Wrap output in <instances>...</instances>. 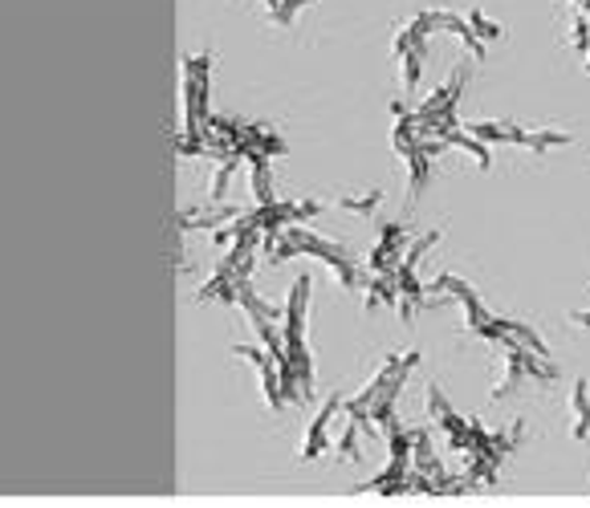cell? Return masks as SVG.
<instances>
[{"label": "cell", "mask_w": 590, "mask_h": 508, "mask_svg": "<svg viewBox=\"0 0 590 508\" xmlns=\"http://www.w3.org/2000/svg\"><path fill=\"white\" fill-rule=\"evenodd\" d=\"M419 366V350H403V354H387L384 366L375 370V379L359 391V395L342 398V411L354 419H371L375 428L384 431L387 423H396V403L403 395V386L412 379V370Z\"/></svg>", "instance_id": "obj_1"}, {"label": "cell", "mask_w": 590, "mask_h": 508, "mask_svg": "<svg viewBox=\"0 0 590 508\" xmlns=\"http://www.w3.org/2000/svg\"><path fill=\"white\" fill-rule=\"evenodd\" d=\"M310 289H314V277H293L286 297V309H281V338H286V358L293 379L302 386V403L314 398V358H310V346H305V309H310Z\"/></svg>", "instance_id": "obj_2"}, {"label": "cell", "mask_w": 590, "mask_h": 508, "mask_svg": "<svg viewBox=\"0 0 590 508\" xmlns=\"http://www.w3.org/2000/svg\"><path fill=\"white\" fill-rule=\"evenodd\" d=\"M497 350H501V358H505V370H501V379L493 382V403H505V398H513L526 382H542V386H550V382L558 379V366L550 363V354H533L529 346H522V342H513V338H497L493 342Z\"/></svg>", "instance_id": "obj_3"}, {"label": "cell", "mask_w": 590, "mask_h": 508, "mask_svg": "<svg viewBox=\"0 0 590 508\" xmlns=\"http://www.w3.org/2000/svg\"><path fill=\"white\" fill-rule=\"evenodd\" d=\"M208 74H212V53H192L179 62V106H184V139H200L208 127Z\"/></svg>", "instance_id": "obj_4"}, {"label": "cell", "mask_w": 590, "mask_h": 508, "mask_svg": "<svg viewBox=\"0 0 590 508\" xmlns=\"http://www.w3.org/2000/svg\"><path fill=\"white\" fill-rule=\"evenodd\" d=\"M464 86H468V65H456L452 78H448L444 86H436V90L415 106V130L428 135V139H440L444 130L461 127L456 106H461V98H464Z\"/></svg>", "instance_id": "obj_5"}, {"label": "cell", "mask_w": 590, "mask_h": 508, "mask_svg": "<svg viewBox=\"0 0 590 508\" xmlns=\"http://www.w3.org/2000/svg\"><path fill=\"white\" fill-rule=\"evenodd\" d=\"M208 130H216L221 139H228V143L237 147L240 160H253V155L273 160V155H286L289 151L286 139H281L269 123H249V118H221V114H212V118H208Z\"/></svg>", "instance_id": "obj_6"}, {"label": "cell", "mask_w": 590, "mask_h": 508, "mask_svg": "<svg viewBox=\"0 0 590 508\" xmlns=\"http://www.w3.org/2000/svg\"><path fill=\"white\" fill-rule=\"evenodd\" d=\"M424 403H428L431 428L444 431L448 447H452V452H461L464 440H468V415H461L452 403H448V395L440 391V382H436V379L424 382Z\"/></svg>", "instance_id": "obj_7"}, {"label": "cell", "mask_w": 590, "mask_h": 508, "mask_svg": "<svg viewBox=\"0 0 590 508\" xmlns=\"http://www.w3.org/2000/svg\"><path fill=\"white\" fill-rule=\"evenodd\" d=\"M407 244H412V228L407 224H384L375 249H367V272H391L403 261Z\"/></svg>", "instance_id": "obj_8"}, {"label": "cell", "mask_w": 590, "mask_h": 508, "mask_svg": "<svg viewBox=\"0 0 590 508\" xmlns=\"http://www.w3.org/2000/svg\"><path fill=\"white\" fill-rule=\"evenodd\" d=\"M237 358H249L256 366V374H261V391L269 398V411H286V391H281V370L273 363L269 350H256V346H233Z\"/></svg>", "instance_id": "obj_9"}, {"label": "cell", "mask_w": 590, "mask_h": 508, "mask_svg": "<svg viewBox=\"0 0 590 508\" xmlns=\"http://www.w3.org/2000/svg\"><path fill=\"white\" fill-rule=\"evenodd\" d=\"M342 411V395H326L322 398L318 415H314V423H310V431H305V444H302V460H318L322 452L330 447V419Z\"/></svg>", "instance_id": "obj_10"}, {"label": "cell", "mask_w": 590, "mask_h": 508, "mask_svg": "<svg viewBox=\"0 0 590 508\" xmlns=\"http://www.w3.org/2000/svg\"><path fill=\"white\" fill-rule=\"evenodd\" d=\"M468 135H477L480 143L489 147H526L529 130L522 123H513V118H497V123H468Z\"/></svg>", "instance_id": "obj_11"}, {"label": "cell", "mask_w": 590, "mask_h": 508, "mask_svg": "<svg viewBox=\"0 0 590 508\" xmlns=\"http://www.w3.org/2000/svg\"><path fill=\"white\" fill-rule=\"evenodd\" d=\"M363 305H367V314L384 309V305H391V309H396V305H399L396 269H391V272H371V277H367V293H363Z\"/></svg>", "instance_id": "obj_12"}, {"label": "cell", "mask_w": 590, "mask_h": 508, "mask_svg": "<svg viewBox=\"0 0 590 508\" xmlns=\"http://www.w3.org/2000/svg\"><path fill=\"white\" fill-rule=\"evenodd\" d=\"M570 415H575L570 435H575V440H590V386H587V379H575V386H570Z\"/></svg>", "instance_id": "obj_13"}, {"label": "cell", "mask_w": 590, "mask_h": 508, "mask_svg": "<svg viewBox=\"0 0 590 508\" xmlns=\"http://www.w3.org/2000/svg\"><path fill=\"white\" fill-rule=\"evenodd\" d=\"M240 207H216V212H179L176 228L179 232H196V228H221V224L237 220Z\"/></svg>", "instance_id": "obj_14"}, {"label": "cell", "mask_w": 590, "mask_h": 508, "mask_svg": "<svg viewBox=\"0 0 590 508\" xmlns=\"http://www.w3.org/2000/svg\"><path fill=\"white\" fill-rule=\"evenodd\" d=\"M448 147H461V151H468L473 160H477V167L480 172H489V163H493V155H489V143H480L477 135H468V130H461V127H452V130H444L440 135Z\"/></svg>", "instance_id": "obj_15"}, {"label": "cell", "mask_w": 590, "mask_h": 508, "mask_svg": "<svg viewBox=\"0 0 590 508\" xmlns=\"http://www.w3.org/2000/svg\"><path fill=\"white\" fill-rule=\"evenodd\" d=\"M379 204H384V188H371V191H363V195H338L335 200V207L354 212V216H375Z\"/></svg>", "instance_id": "obj_16"}, {"label": "cell", "mask_w": 590, "mask_h": 508, "mask_svg": "<svg viewBox=\"0 0 590 508\" xmlns=\"http://www.w3.org/2000/svg\"><path fill=\"white\" fill-rule=\"evenodd\" d=\"M249 167H253V200H256V204H273L277 195H273L269 160H265V155H253V160H249Z\"/></svg>", "instance_id": "obj_17"}, {"label": "cell", "mask_w": 590, "mask_h": 508, "mask_svg": "<svg viewBox=\"0 0 590 508\" xmlns=\"http://www.w3.org/2000/svg\"><path fill=\"white\" fill-rule=\"evenodd\" d=\"M575 143V135L570 130H529L526 147L533 155H545V151H554V147H570Z\"/></svg>", "instance_id": "obj_18"}, {"label": "cell", "mask_w": 590, "mask_h": 508, "mask_svg": "<svg viewBox=\"0 0 590 508\" xmlns=\"http://www.w3.org/2000/svg\"><path fill=\"white\" fill-rule=\"evenodd\" d=\"M464 21H468V29L477 33L480 41H497V37H501V25H497V21H489V16L480 13V9H468V13H464Z\"/></svg>", "instance_id": "obj_19"}, {"label": "cell", "mask_w": 590, "mask_h": 508, "mask_svg": "<svg viewBox=\"0 0 590 508\" xmlns=\"http://www.w3.org/2000/svg\"><path fill=\"white\" fill-rule=\"evenodd\" d=\"M240 163H244V160H237V155H233V160H221V167H216V179H212V200H224V191H228V179L237 175Z\"/></svg>", "instance_id": "obj_20"}, {"label": "cell", "mask_w": 590, "mask_h": 508, "mask_svg": "<svg viewBox=\"0 0 590 508\" xmlns=\"http://www.w3.org/2000/svg\"><path fill=\"white\" fill-rule=\"evenodd\" d=\"M570 46H575L578 53H590V21H587V13H575V29H570Z\"/></svg>", "instance_id": "obj_21"}, {"label": "cell", "mask_w": 590, "mask_h": 508, "mask_svg": "<svg viewBox=\"0 0 590 508\" xmlns=\"http://www.w3.org/2000/svg\"><path fill=\"white\" fill-rule=\"evenodd\" d=\"M570 321H575V326H587V330H590V309H575V314H570Z\"/></svg>", "instance_id": "obj_22"}, {"label": "cell", "mask_w": 590, "mask_h": 508, "mask_svg": "<svg viewBox=\"0 0 590 508\" xmlns=\"http://www.w3.org/2000/svg\"><path fill=\"white\" fill-rule=\"evenodd\" d=\"M587 74H590V53H587Z\"/></svg>", "instance_id": "obj_23"}]
</instances>
